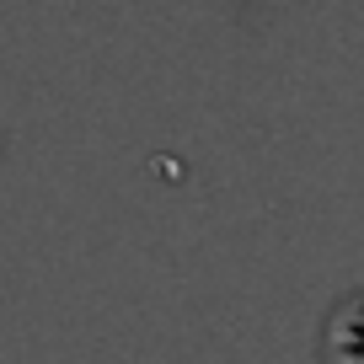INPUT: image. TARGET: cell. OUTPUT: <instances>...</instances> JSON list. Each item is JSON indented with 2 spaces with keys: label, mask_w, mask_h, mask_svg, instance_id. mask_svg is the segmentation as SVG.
<instances>
[{
  "label": "cell",
  "mask_w": 364,
  "mask_h": 364,
  "mask_svg": "<svg viewBox=\"0 0 364 364\" xmlns=\"http://www.w3.org/2000/svg\"><path fill=\"white\" fill-rule=\"evenodd\" d=\"M321 359L327 364H364V289L343 295L321 327Z\"/></svg>",
  "instance_id": "cell-1"
}]
</instances>
